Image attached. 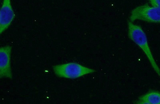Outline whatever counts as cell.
Returning a JSON list of instances; mask_svg holds the SVG:
<instances>
[{
  "instance_id": "obj_5",
  "label": "cell",
  "mask_w": 160,
  "mask_h": 104,
  "mask_svg": "<svg viewBox=\"0 0 160 104\" xmlns=\"http://www.w3.org/2000/svg\"><path fill=\"white\" fill-rule=\"evenodd\" d=\"M12 47H1L0 48V78L12 79V75L11 66Z\"/></svg>"
},
{
  "instance_id": "obj_2",
  "label": "cell",
  "mask_w": 160,
  "mask_h": 104,
  "mask_svg": "<svg viewBox=\"0 0 160 104\" xmlns=\"http://www.w3.org/2000/svg\"><path fill=\"white\" fill-rule=\"evenodd\" d=\"M57 76L66 79H75L96 71L91 68L82 66L76 62H68L53 66Z\"/></svg>"
},
{
  "instance_id": "obj_4",
  "label": "cell",
  "mask_w": 160,
  "mask_h": 104,
  "mask_svg": "<svg viewBox=\"0 0 160 104\" xmlns=\"http://www.w3.org/2000/svg\"><path fill=\"white\" fill-rule=\"evenodd\" d=\"M15 17L11 0H3L0 11V34L9 27Z\"/></svg>"
},
{
  "instance_id": "obj_6",
  "label": "cell",
  "mask_w": 160,
  "mask_h": 104,
  "mask_svg": "<svg viewBox=\"0 0 160 104\" xmlns=\"http://www.w3.org/2000/svg\"><path fill=\"white\" fill-rule=\"evenodd\" d=\"M136 103L138 104H160V92L151 91L138 98Z\"/></svg>"
},
{
  "instance_id": "obj_7",
  "label": "cell",
  "mask_w": 160,
  "mask_h": 104,
  "mask_svg": "<svg viewBox=\"0 0 160 104\" xmlns=\"http://www.w3.org/2000/svg\"><path fill=\"white\" fill-rule=\"evenodd\" d=\"M152 6L160 8V0H148Z\"/></svg>"
},
{
  "instance_id": "obj_3",
  "label": "cell",
  "mask_w": 160,
  "mask_h": 104,
  "mask_svg": "<svg viewBox=\"0 0 160 104\" xmlns=\"http://www.w3.org/2000/svg\"><path fill=\"white\" fill-rule=\"evenodd\" d=\"M141 20L160 24V8L145 4L134 8L131 12L130 20Z\"/></svg>"
},
{
  "instance_id": "obj_1",
  "label": "cell",
  "mask_w": 160,
  "mask_h": 104,
  "mask_svg": "<svg viewBox=\"0 0 160 104\" xmlns=\"http://www.w3.org/2000/svg\"><path fill=\"white\" fill-rule=\"evenodd\" d=\"M128 35L130 39L141 48L148 58L154 70L158 76H160V68L155 62L150 49L145 32L141 26L133 23L131 21H128Z\"/></svg>"
}]
</instances>
